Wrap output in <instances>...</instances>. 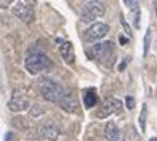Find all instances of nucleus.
I'll return each mask as SVG.
<instances>
[{
    "label": "nucleus",
    "instance_id": "1",
    "mask_svg": "<svg viewBox=\"0 0 157 141\" xmlns=\"http://www.w3.org/2000/svg\"><path fill=\"white\" fill-rule=\"evenodd\" d=\"M51 67H52V62L49 60V57L44 52H41L38 49H32L27 52L25 68L30 74H36L43 70H49Z\"/></svg>",
    "mask_w": 157,
    "mask_h": 141
},
{
    "label": "nucleus",
    "instance_id": "2",
    "mask_svg": "<svg viewBox=\"0 0 157 141\" xmlns=\"http://www.w3.org/2000/svg\"><path fill=\"white\" fill-rule=\"evenodd\" d=\"M40 92L46 100L52 101V103H60V100L67 95L62 84L57 81H52L49 78H44L40 81Z\"/></svg>",
    "mask_w": 157,
    "mask_h": 141
},
{
    "label": "nucleus",
    "instance_id": "3",
    "mask_svg": "<svg viewBox=\"0 0 157 141\" xmlns=\"http://www.w3.org/2000/svg\"><path fill=\"white\" fill-rule=\"evenodd\" d=\"M105 13V6L101 2H84L82 3V10H81V19L84 22H90L95 17L103 16Z\"/></svg>",
    "mask_w": 157,
    "mask_h": 141
},
{
    "label": "nucleus",
    "instance_id": "4",
    "mask_svg": "<svg viewBox=\"0 0 157 141\" xmlns=\"http://www.w3.org/2000/svg\"><path fill=\"white\" fill-rule=\"evenodd\" d=\"M6 106H8V109L13 111V112L25 111L27 108H29V98H27L21 90L16 89V90H13V95H11L10 100H8Z\"/></svg>",
    "mask_w": 157,
    "mask_h": 141
},
{
    "label": "nucleus",
    "instance_id": "5",
    "mask_svg": "<svg viewBox=\"0 0 157 141\" xmlns=\"http://www.w3.org/2000/svg\"><path fill=\"white\" fill-rule=\"evenodd\" d=\"M89 54L92 55L94 59L103 62L105 59H111L113 57V43L105 41V43H97L92 46V49L89 51Z\"/></svg>",
    "mask_w": 157,
    "mask_h": 141
},
{
    "label": "nucleus",
    "instance_id": "6",
    "mask_svg": "<svg viewBox=\"0 0 157 141\" xmlns=\"http://www.w3.org/2000/svg\"><path fill=\"white\" fill-rule=\"evenodd\" d=\"M121 101L116 100V98H106L103 103H101L100 109L97 111V117L98 119H105L108 116L114 114V112H119L121 111Z\"/></svg>",
    "mask_w": 157,
    "mask_h": 141
},
{
    "label": "nucleus",
    "instance_id": "7",
    "mask_svg": "<svg viewBox=\"0 0 157 141\" xmlns=\"http://www.w3.org/2000/svg\"><path fill=\"white\" fill-rule=\"evenodd\" d=\"M13 14L22 22H30L33 19V6L27 2H17L13 6Z\"/></svg>",
    "mask_w": 157,
    "mask_h": 141
},
{
    "label": "nucleus",
    "instance_id": "8",
    "mask_svg": "<svg viewBox=\"0 0 157 141\" xmlns=\"http://www.w3.org/2000/svg\"><path fill=\"white\" fill-rule=\"evenodd\" d=\"M109 32V27L103 22H95V24H92L89 29L86 30V36L89 40H100V38H103V36Z\"/></svg>",
    "mask_w": 157,
    "mask_h": 141
},
{
    "label": "nucleus",
    "instance_id": "9",
    "mask_svg": "<svg viewBox=\"0 0 157 141\" xmlns=\"http://www.w3.org/2000/svg\"><path fill=\"white\" fill-rule=\"evenodd\" d=\"M43 136L46 139H51V141H56L60 136V128L54 120L46 122V125L43 127Z\"/></svg>",
    "mask_w": 157,
    "mask_h": 141
},
{
    "label": "nucleus",
    "instance_id": "10",
    "mask_svg": "<svg viewBox=\"0 0 157 141\" xmlns=\"http://www.w3.org/2000/svg\"><path fill=\"white\" fill-rule=\"evenodd\" d=\"M59 52H60V55L63 57V60H65L67 63L75 62V49H73V44L70 41H63L60 44V48H59Z\"/></svg>",
    "mask_w": 157,
    "mask_h": 141
},
{
    "label": "nucleus",
    "instance_id": "11",
    "mask_svg": "<svg viewBox=\"0 0 157 141\" xmlns=\"http://www.w3.org/2000/svg\"><path fill=\"white\" fill-rule=\"evenodd\" d=\"M59 105H60V108H63V109L68 111V112H75L78 109V100L75 98V95L67 93V95L60 100Z\"/></svg>",
    "mask_w": 157,
    "mask_h": 141
},
{
    "label": "nucleus",
    "instance_id": "12",
    "mask_svg": "<svg viewBox=\"0 0 157 141\" xmlns=\"http://www.w3.org/2000/svg\"><path fill=\"white\" fill-rule=\"evenodd\" d=\"M105 138L108 141H119V138H121V131H119L114 122H108L105 125Z\"/></svg>",
    "mask_w": 157,
    "mask_h": 141
},
{
    "label": "nucleus",
    "instance_id": "13",
    "mask_svg": "<svg viewBox=\"0 0 157 141\" xmlns=\"http://www.w3.org/2000/svg\"><path fill=\"white\" fill-rule=\"evenodd\" d=\"M95 103H97L95 92H94V90H89L86 95H84V105H86V108H94Z\"/></svg>",
    "mask_w": 157,
    "mask_h": 141
},
{
    "label": "nucleus",
    "instance_id": "14",
    "mask_svg": "<svg viewBox=\"0 0 157 141\" xmlns=\"http://www.w3.org/2000/svg\"><path fill=\"white\" fill-rule=\"evenodd\" d=\"M146 114H147V106L143 105L141 106V112H140V117H138V124H140V130L146 131Z\"/></svg>",
    "mask_w": 157,
    "mask_h": 141
},
{
    "label": "nucleus",
    "instance_id": "15",
    "mask_svg": "<svg viewBox=\"0 0 157 141\" xmlns=\"http://www.w3.org/2000/svg\"><path fill=\"white\" fill-rule=\"evenodd\" d=\"M149 43H151V30H147L146 32V36H144V49H143L144 57L147 55V51H149Z\"/></svg>",
    "mask_w": 157,
    "mask_h": 141
},
{
    "label": "nucleus",
    "instance_id": "16",
    "mask_svg": "<svg viewBox=\"0 0 157 141\" xmlns=\"http://www.w3.org/2000/svg\"><path fill=\"white\" fill-rule=\"evenodd\" d=\"M46 109L41 106V105H35L33 108H32V111H30V114L33 116V117H36V116H40V114H43Z\"/></svg>",
    "mask_w": 157,
    "mask_h": 141
},
{
    "label": "nucleus",
    "instance_id": "17",
    "mask_svg": "<svg viewBox=\"0 0 157 141\" xmlns=\"http://www.w3.org/2000/svg\"><path fill=\"white\" fill-rule=\"evenodd\" d=\"M125 105H127V109H133V106H135V98H133L132 95H128V97L125 98Z\"/></svg>",
    "mask_w": 157,
    "mask_h": 141
},
{
    "label": "nucleus",
    "instance_id": "18",
    "mask_svg": "<svg viewBox=\"0 0 157 141\" xmlns=\"http://www.w3.org/2000/svg\"><path fill=\"white\" fill-rule=\"evenodd\" d=\"M124 3L128 5V8H130V10H138V2H130V0H125Z\"/></svg>",
    "mask_w": 157,
    "mask_h": 141
},
{
    "label": "nucleus",
    "instance_id": "19",
    "mask_svg": "<svg viewBox=\"0 0 157 141\" xmlns=\"http://www.w3.org/2000/svg\"><path fill=\"white\" fill-rule=\"evenodd\" d=\"M122 24H124V29H125V32H127V35H132V30H130V27L127 25V22L122 19Z\"/></svg>",
    "mask_w": 157,
    "mask_h": 141
},
{
    "label": "nucleus",
    "instance_id": "20",
    "mask_svg": "<svg viewBox=\"0 0 157 141\" xmlns=\"http://www.w3.org/2000/svg\"><path fill=\"white\" fill-rule=\"evenodd\" d=\"M119 41H121L122 44H125V43H127V38H125V36H122V35H121V36H119Z\"/></svg>",
    "mask_w": 157,
    "mask_h": 141
},
{
    "label": "nucleus",
    "instance_id": "21",
    "mask_svg": "<svg viewBox=\"0 0 157 141\" xmlns=\"http://www.w3.org/2000/svg\"><path fill=\"white\" fill-rule=\"evenodd\" d=\"M149 141H157V138H151V139H149Z\"/></svg>",
    "mask_w": 157,
    "mask_h": 141
}]
</instances>
